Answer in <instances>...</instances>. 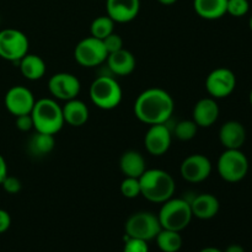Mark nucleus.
Listing matches in <instances>:
<instances>
[{"mask_svg": "<svg viewBox=\"0 0 252 252\" xmlns=\"http://www.w3.org/2000/svg\"><path fill=\"white\" fill-rule=\"evenodd\" d=\"M34 102L36 100H34L33 94L30 89L22 85L10 88L4 98L5 107L15 117L31 113Z\"/></svg>", "mask_w": 252, "mask_h": 252, "instance_id": "12", "label": "nucleus"}, {"mask_svg": "<svg viewBox=\"0 0 252 252\" xmlns=\"http://www.w3.org/2000/svg\"><path fill=\"white\" fill-rule=\"evenodd\" d=\"M63 110L64 122L71 127H81L89 120V108L81 100L73 98L65 101V105L62 107Z\"/></svg>", "mask_w": 252, "mask_h": 252, "instance_id": "20", "label": "nucleus"}, {"mask_svg": "<svg viewBox=\"0 0 252 252\" xmlns=\"http://www.w3.org/2000/svg\"><path fill=\"white\" fill-rule=\"evenodd\" d=\"M120 189L122 196L129 199L137 198L138 196L142 194L139 179H135V177H126V179L121 182Z\"/></svg>", "mask_w": 252, "mask_h": 252, "instance_id": "28", "label": "nucleus"}, {"mask_svg": "<svg viewBox=\"0 0 252 252\" xmlns=\"http://www.w3.org/2000/svg\"><path fill=\"white\" fill-rule=\"evenodd\" d=\"M236 88V76L228 68H217L208 74L206 79L207 93L213 98H225L234 93Z\"/></svg>", "mask_w": 252, "mask_h": 252, "instance_id": "10", "label": "nucleus"}, {"mask_svg": "<svg viewBox=\"0 0 252 252\" xmlns=\"http://www.w3.org/2000/svg\"><path fill=\"white\" fill-rule=\"evenodd\" d=\"M0 186H2L4 191L7 192V193H10V194L19 193V192L21 191V189H22L21 181H20L17 177L9 176V175L5 177L4 181L1 182V185H0Z\"/></svg>", "mask_w": 252, "mask_h": 252, "instance_id": "32", "label": "nucleus"}, {"mask_svg": "<svg viewBox=\"0 0 252 252\" xmlns=\"http://www.w3.org/2000/svg\"><path fill=\"white\" fill-rule=\"evenodd\" d=\"M115 24L116 22L108 15L96 17L90 26L91 36L102 41L108 34L112 33L113 29H115Z\"/></svg>", "mask_w": 252, "mask_h": 252, "instance_id": "26", "label": "nucleus"}, {"mask_svg": "<svg viewBox=\"0 0 252 252\" xmlns=\"http://www.w3.org/2000/svg\"><path fill=\"white\" fill-rule=\"evenodd\" d=\"M56 147V138L52 134L37 132L31 135L27 143V150L34 158H43L51 154Z\"/></svg>", "mask_w": 252, "mask_h": 252, "instance_id": "23", "label": "nucleus"}, {"mask_svg": "<svg viewBox=\"0 0 252 252\" xmlns=\"http://www.w3.org/2000/svg\"><path fill=\"white\" fill-rule=\"evenodd\" d=\"M140 0H106L107 15L117 24H127L138 16Z\"/></svg>", "mask_w": 252, "mask_h": 252, "instance_id": "15", "label": "nucleus"}, {"mask_svg": "<svg viewBox=\"0 0 252 252\" xmlns=\"http://www.w3.org/2000/svg\"><path fill=\"white\" fill-rule=\"evenodd\" d=\"M161 229L158 216L150 212H137L125 224L126 236L144 241L154 240Z\"/></svg>", "mask_w": 252, "mask_h": 252, "instance_id": "7", "label": "nucleus"}, {"mask_svg": "<svg viewBox=\"0 0 252 252\" xmlns=\"http://www.w3.org/2000/svg\"><path fill=\"white\" fill-rule=\"evenodd\" d=\"M228 0H193V9L204 20H218L226 15Z\"/></svg>", "mask_w": 252, "mask_h": 252, "instance_id": "22", "label": "nucleus"}, {"mask_svg": "<svg viewBox=\"0 0 252 252\" xmlns=\"http://www.w3.org/2000/svg\"><path fill=\"white\" fill-rule=\"evenodd\" d=\"M106 62L110 70L116 75H129L135 69V57L125 48L108 54Z\"/></svg>", "mask_w": 252, "mask_h": 252, "instance_id": "19", "label": "nucleus"}, {"mask_svg": "<svg viewBox=\"0 0 252 252\" xmlns=\"http://www.w3.org/2000/svg\"><path fill=\"white\" fill-rule=\"evenodd\" d=\"M172 134L171 130L166 126V123L162 125H153L147 130L144 137L145 149L149 154L154 157H161L171 147Z\"/></svg>", "mask_w": 252, "mask_h": 252, "instance_id": "14", "label": "nucleus"}, {"mask_svg": "<svg viewBox=\"0 0 252 252\" xmlns=\"http://www.w3.org/2000/svg\"><path fill=\"white\" fill-rule=\"evenodd\" d=\"M108 53L101 39L90 36L81 39L74 49V58L85 68L97 66L106 62Z\"/></svg>", "mask_w": 252, "mask_h": 252, "instance_id": "9", "label": "nucleus"}, {"mask_svg": "<svg viewBox=\"0 0 252 252\" xmlns=\"http://www.w3.org/2000/svg\"><path fill=\"white\" fill-rule=\"evenodd\" d=\"M16 128L21 132H30L33 128V120H32L31 113L29 115H22L17 116L16 121H15Z\"/></svg>", "mask_w": 252, "mask_h": 252, "instance_id": "33", "label": "nucleus"}, {"mask_svg": "<svg viewBox=\"0 0 252 252\" xmlns=\"http://www.w3.org/2000/svg\"><path fill=\"white\" fill-rule=\"evenodd\" d=\"M189 206H191L193 217L202 219V220L214 218L220 209V203H219L218 198L211 193L197 194L189 201Z\"/></svg>", "mask_w": 252, "mask_h": 252, "instance_id": "18", "label": "nucleus"}, {"mask_svg": "<svg viewBox=\"0 0 252 252\" xmlns=\"http://www.w3.org/2000/svg\"><path fill=\"white\" fill-rule=\"evenodd\" d=\"M199 252H224V251H221L220 249H218V248H212V246H209V248L202 249Z\"/></svg>", "mask_w": 252, "mask_h": 252, "instance_id": "37", "label": "nucleus"}, {"mask_svg": "<svg viewBox=\"0 0 252 252\" xmlns=\"http://www.w3.org/2000/svg\"><path fill=\"white\" fill-rule=\"evenodd\" d=\"M155 240L162 252H179L182 248V236L179 231L161 229Z\"/></svg>", "mask_w": 252, "mask_h": 252, "instance_id": "25", "label": "nucleus"}, {"mask_svg": "<svg viewBox=\"0 0 252 252\" xmlns=\"http://www.w3.org/2000/svg\"><path fill=\"white\" fill-rule=\"evenodd\" d=\"M125 246H123V252H149V246L148 241L140 240V239L134 238H125Z\"/></svg>", "mask_w": 252, "mask_h": 252, "instance_id": "30", "label": "nucleus"}, {"mask_svg": "<svg viewBox=\"0 0 252 252\" xmlns=\"http://www.w3.org/2000/svg\"><path fill=\"white\" fill-rule=\"evenodd\" d=\"M249 97H250V103L252 106V89H251V93H250V96H249Z\"/></svg>", "mask_w": 252, "mask_h": 252, "instance_id": "40", "label": "nucleus"}, {"mask_svg": "<svg viewBox=\"0 0 252 252\" xmlns=\"http://www.w3.org/2000/svg\"><path fill=\"white\" fill-rule=\"evenodd\" d=\"M48 89L52 96L58 100L69 101L78 97L80 93V81L70 73H57L51 76Z\"/></svg>", "mask_w": 252, "mask_h": 252, "instance_id": "13", "label": "nucleus"}, {"mask_svg": "<svg viewBox=\"0 0 252 252\" xmlns=\"http://www.w3.org/2000/svg\"><path fill=\"white\" fill-rule=\"evenodd\" d=\"M139 182L142 196L153 203H164L174 196L176 189L174 177L160 169L145 170Z\"/></svg>", "mask_w": 252, "mask_h": 252, "instance_id": "2", "label": "nucleus"}, {"mask_svg": "<svg viewBox=\"0 0 252 252\" xmlns=\"http://www.w3.org/2000/svg\"><path fill=\"white\" fill-rule=\"evenodd\" d=\"M250 10L249 0H228L226 5V14L234 17H243Z\"/></svg>", "mask_w": 252, "mask_h": 252, "instance_id": "29", "label": "nucleus"}, {"mask_svg": "<svg viewBox=\"0 0 252 252\" xmlns=\"http://www.w3.org/2000/svg\"><path fill=\"white\" fill-rule=\"evenodd\" d=\"M197 130H198V126L194 123L193 120H184L177 122V125L175 126L174 134L179 140L189 142L196 137Z\"/></svg>", "mask_w": 252, "mask_h": 252, "instance_id": "27", "label": "nucleus"}, {"mask_svg": "<svg viewBox=\"0 0 252 252\" xmlns=\"http://www.w3.org/2000/svg\"><path fill=\"white\" fill-rule=\"evenodd\" d=\"M158 1L162 5H172V4H175L177 0H158Z\"/></svg>", "mask_w": 252, "mask_h": 252, "instance_id": "38", "label": "nucleus"}, {"mask_svg": "<svg viewBox=\"0 0 252 252\" xmlns=\"http://www.w3.org/2000/svg\"><path fill=\"white\" fill-rule=\"evenodd\" d=\"M6 176H7L6 161H5V159L2 155H0V185H1V182L4 181V179Z\"/></svg>", "mask_w": 252, "mask_h": 252, "instance_id": "35", "label": "nucleus"}, {"mask_svg": "<svg viewBox=\"0 0 252 252\" xmlns=\"http://www.w3.org/2000/svg\"><path fill=\"white\" fill-rule=\"evenodd\" d=\"M90 98L101 110H113L122 101V88L112 76H98L90 86Z\"/></svg>", "mask_w": 252, "mask_h": 252, "instance_id": "5", "label": "nucleus"}, {"mask_svg": "<svg viewBox=\"0 0 252 252\" xmlns=\"http://www.w3.org/2000/svg\"><path fill=\"white\" fill-rule=\"evenodd\" d=\"M10 225H11V217L4 209H0V234L5 233L9 230Z\"/></svg>", "mask_w": 252, "mask_h": 252, "instance_id": "34", "label": "nucleus"}, {"mask_svg": "<svg viewBox=\"0 0 252 252\" xmlns=\"http://www.w3.org/2000/svg\"><path fill=\"white\" fill-rule=\"evenodd\" d=\"M20 64V71L27 80H39L46 74V63L43 59L37 54L27 53L21 61Z\"/></svg>", "mask_w": 252, "mask_h": 252, "instance_id": "24", "label": "nucleus"}, {"mask_svg": "<svg viewBox=\"0 0 252 252\" xmlns=\"http://www.w3.org/2000/svg\"><path fill=\"white\" fill-rule=\"evenodd\" d=\"M219 113L220 111H219V106L216 98L204 97L194 105L192 120L198 127L209 128L218 121Z\"/></svg>", "mask_w": 252, "mask_h": 252, "instance_id": "16", "label": "nucleus"}, {"mask_svg": "<svg viewBox=\"0 0 252 252\" xmlns=\"http://www.w3.org/2000/svg\"><path fill=\"white\" fill-rule=\"evenodd\" d=\"M217 170L224 181L240 182L249 172V160L240 149H225L219 157Z\"/></svg>", "mask_w": 252, "mask_h": 252, "instance_id": "6", "label": "nucleus"}, {"mask_svg": "<svg viewBox=\"0 0 252 252\" xmlns=\"http://www.w3.org/2000/svg\"><path fill=\"white\" fill-rule=\"evenodd\" d=\"M30 42L24 32L16 29L0 31V58L9 62H20L29 53Z\"/></svg>", "mask_w": 252, "mask_h": 252, "instance_id": "8", "label": "nucleus"}, {"mask_svg": "<svg viewBox=\"0 0 252 252\" xmlns=\"http://www.w3.org/2000/svg\"><path fill=\"white\" fill-rule=\"evenodd\" d=\"M249 27H250V30L252 32V16L250 17V20H249Z\"/></svg>", "mask_w": 252, "mask_h": 252, "instance_id": "39", "label": "nucleus"}, {"mask_svg": "<svg viewBox=\"0 0 252 252\" xmlns=\"http://www.w3.org/2000/svg\"><path fill=\"white\" fill-rule=\"evenodd\" d=\"M158 218L162 229L181 233L189 225L193 214H192L191 206L187 199L171 197L162 203Z\"/></svg>", "mask_w": 252, "mask_h": 252, "instance_id": "4", "label": "nucleus"}, {"mask_svg": "<svg viewBox=\"0 0 252 252\" xmlns=\"http://www.w3.org/2000/svg\"><path fill=\"white\" fill-rule=\"evenodd\" d=\"M180 174L187 182L199 184L206 181L211 176L212 162L206 155L192 154L182 161L180 166Z\"/></svg>", "mask_w": 252, "mask_h": 252, "instance_id": "11", "label": "nucleus"}, {"mask_svg": "<svg viewBox=\"0 0 252 252\" xmlns=\"http://www.w3.org/2000/svg\"><path fill=\"white\" fill-rule=\"evenodd\" d=\"M219 140L225 149H241L246 140V129L238 121H228L219 129Z\"/></svg>", "mask_w": 252, "mask_h": 252, "instance_id": "17", "label": "nucleus"}, {"mask_svg": "<svg viewBox=\"0 0 252 252\" xmlns=\"http://www.w3.org/2000/svg\"><path fill=\"white\" fill-rule=\"evenodd\" d=\"M224 252H245V249L241 245H238V244H233V245L228 246Z\"/></svg>", "mask_w": 252, "mask_h": 252, "instance_id": "36", "label": "nucleus"}, {"mask_svg": "<svg viewBox=\"0 0 252 252\" xmlns=\"http://www.w3.org/2000/svg\"><path fill=\"white\" fill-rule=\"evenodd\" d=\"M120 167L126 177H135V179H139L147 170L144 157L135 150H128L123 153L120 159Z\"/></svg>", "mask_w": 252, "mask_h": 252, "instance_id": "21", "label": "nucleus"}, {"mask_svg": "<svg viewBox=\"0 0 252 252\" xmlns=\"http://www.w3.org/2000/svg\"><path fill=\"white\" fill-rule=\"evenodd\" d=\"M33 128L37 132L56 135L65 125L63 110L53 98H41L32 108Z\"/></svg>", "mask_w": 252, "mask_h": 252, "instance_id": "3", "label": "nucleus"}, {"mask_svg": "<svg viewBox=\"0 0 252 252\" xmlns=\"http://www.w3.org/2000/svg\"><path fill=\"white\" fill-rule=\"evenodd\" d=\"M175 110L172 96L160 88L143 91L134 102V115L145 125H162L171 118Z\"/></svg>", "mask_w": 252, "mask_h": 252, "instance_id": "1", "label": "nucleus"}, {"mask_svg": "<svg viewBox=\"0 0 252 252\" xmlns=\"http://www.w3.org/2000/svg\"><path fill=\"white\" fill-rule=\"evenodd\" d=\"M102 42H103V46H105L106 51H107L108 54L125 48V47H123L122 37H121L120 34L115 33V32H112L111 34H108L106 38L102 39Z\"/></svg>", "mask_w": 252, "mask_h": 252, "instance_id": "31", "label": "nucleus"}]
</instances>
